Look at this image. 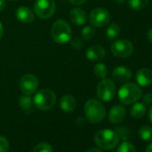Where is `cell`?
<instances>
[{"mask_svg":"<svg viewBox=\"0 0 152 152\" xmlns=\"http://www.w3.org/2000/svg\"><path fill=\"white\" fill-rule=\"evenodd\" d=\"M84 113L88 122L91 124H99L106 116V108L99 100L91 99L85 103Z\"/></svg>","mask_w":152,"mask_h":152,"instance_id":"cell-1","label":"cell"},{"mask_svg":"<svg viewBox=\"0 0 152 152\" xmlns=\"http://www.w3.org/2000/svg\"><path fill=\"white\" fill-rule=\"evenodd\" d=\"M141 95L140 87L132 83H124L118 91V99L124 105H131L137 102Z\"/></svg>","mask_w":152,"mask_h":152,"instance_id":"cell-2","label":"cell"},{"mask_svg":"<svg viewBox=\"0 0 152 152\" xmlns=\"http://www.w3.org/2000/svg\"><path fill=\"white\" fill-rule=\"evenodd\" d=\"M95 142L99 148L106 150H110L115 148L119 142V138L116 132L110 129L99 130L94 136Z\"/></svg>","mask_w":152,"mask_h":152,"instance_id":"cell-3","label":"cell"},{"mask_svg":"<svg viewBox=\"0 0 152 152\" xmlns=\"http://www.w3.org/2000/svg\"><path fill=\"white\" fill-rule=\"evenodd\" d=\"M51 36L57 44H65L72 39V30L64 20H57L51 28Z\"/></svg>","mask_w":152,"mask_h":152,"instance_id":"cell-4","label":"cell"},{"mask_svg":"<svg viewBox=\"0 0 152 152\" xmlns=\"http://www.w3.org/2000/svg\"><path fill=\"white\" fill-rule=\"evenodd\" d=\"M56 102V96L55 92L49 89H42L35 94L33 98V104L39 110H49Z\"/></svg>","mask_w":152,"mask_h":152,"instance_id":"cell-5","label":"cell"},{"mask_svg":"<svg viewBox=\"0 0 152 152\" xmlns=\"http://www.w3.org/2000/svg\"><path fill=\"white\" fill-rule=\"evenodd\" d=\"M116 92V87L115 83L110 79H102L97 87V95L99 99L105 102L111 101Z\"/></svg>","mask_w":152,"mask_h":152,"instance_id":"cell-6","label":"cell"},{"mask_svg":"<svg viewBox=\"0 0 152 152\" xmlns=\"http://www.w3.org/2000/svg\"><path fill=\"white\" fill-rule=\"evenodd\" d=\"M34 12L41 19L51 18L56 12L55 0H37L34 4Z\"/></svg>","mask_w":152,"mask_h":152,"instance_id":"cell-7","label":"cell"},{"mask_svg":"<svg viewBox=\"0 0 152 152\" xmlns=\"http://www.w3.org/2000/svg\"><path fill=\"white\" fill-rule=\"evenodd\" d=\"M112 54L120 58H126L132 55L134 51L133 44L127 39H118L110 47Z\"/></svg>","mask_w":152,"mask_h":152,"instance_id":"cell-8","label":"cell"},{"mask_svg":"<svg viewBox=\"0 0 152 152\" xmlns=\"http://www.w3.org/2000/svg\"><path fill=\"white\" fill-rule=\"evenodd\" d=\"M90 22L95 27H104L110 22V14L105 8H95L90 15Z\"/></svg>","mask_w":152,"mask_h":152,"instance_id":"cell-9","label":"cell"},{"mask_svg":"<svg viewBox=\"0 0 152 152\" xmlns=\"http://www.w3.org/2000/svg\"><path fill=\"white\" fill-rule=\"evenodd\" d=\"M19 85H20V89L24 95L31 96L37 91L39 87V81L35 75L28 73V74L23 75L21 78Z\"/></svg>","mask_w":152,"mask_h":152,"instance_id":"cell-10","label":"cell"},{"mask_svg":"<svg viewBox=\"0 0 152 152\" xmlns=\"http://www.w3.org/2000/svg\"><path fill=\"white\" fill-rule=\"evenodd\" d=\"M112 77L116 83H126L132 79V73L129 68L123 66V65H119L114 69L112 72Z\"/></svg>","mask_w":152,"mask_h":152,"instance_id":"cell-11","label":"cell"},{"mask_svg":"<svg viewBox=\"0 0 152 152\" xmlns=\"http://www.w3.org/2000/svg\"><path fill=\"white\" fill-rule=\"evenodd\" d=\"M136 82L140 87H148L152 84V70L149 68H140L136 72Z\"/></svg>","mask_w":152,"mask_h":152,"instance_id":"cell-12","label":"cell"},{"mask_svg":"<svg viewBox=\"0 0 152 152\" xmlns=\"http://www.w3.org/2000/svg\"><path fill=\"white\" fill-rule=\"evenodd\" d=\"M106 56V50L100 45L91 46L86 51V57L93 62L101 61Z\"/></svg>","mask_w":152,"mask_h":152,"instance_id":"cell-13","label":"cell"},{"mask_svg":"<svg viewBox=\"0 0 152 152\" xmlns=\"http://www.w3.org/2000/svg\"><path fill=\"white\" fill-rule=\"evenodd\" d=\"M125 108L124 106L121 105H116L114 106L108 114V119L110 121V123L114 124H120L125 117Z\"/></svg>","mask_w":152,"mask_h":152,"instance_id":"cell-14","label":"cell"},{"mask_svg":"<svg viewBox=\"0 0 152 152\" xmlns=\"http://www.w3.org/2000/svg\"><path fill=\"white\" fill-rule=\"evenodd\" d=\"M69 18L75 25H83L87 21V14L81 8H73L70 11Z\"/></svg>","mask_w":152,"mask_h":152,"instance_id":"cell-15","label":"cell"},{"mask_svg":"<svg viewBox=\"0 0 152 152\" xmlns=\"http://www.w3.org/2000/svg\"><path fill=\"white\" fill-rule=\"evenodd\" d=\"M16 18L23 23H31L34 20V15L31 10L26 7H20L15 11Z\"/></svg>","mask_w":152,"mask_h":152,"instance_id":"cell-16","label":"cell"},{"mask_svg":"<svg viewBox=\"0 0 152 152\" xmlns=\"http://www.w3.org/2000/svg\"><path fill=\"white\" fill-rule=\"evenodd\" d=\"M59 104H60V107L63 111H64L66 113H71V112L74 111L76 105H77V102H76V99L72 95L67 94L61 98Z\"/></svg>","mask_w":152,"mask_h":152,"instance_id":"cell-17","label":"cell"},{"mask_svg":"<svg viewBox=\"0 0 152 152\" xmlns=\"http://www.w3.org/2000/svg\"><path fill=\"white\" fill-rule=\"evenodd\" d=\"M146 111H147V108L144 103L135 102L133 103V106L130 109V115L132 118L140 119L145 115Z\"/></svg>","mask_w":152,"mask_h":152,"instance_id":"cell-18","label":"cell"},{"mask_svg":"<svg viewBox=\"0 0 152 152\" xmlns=\"http://www.w3.org/2000/svg\"><path fill=\"white\" fill-rule=\"evenodd\" d=\"M121 32V28L117 23H110L106 31V35L107 39H115Z\"/></svg>","mask_w":152,"mask_h":152,"instance_id":"cell-19","label":"cell"},{"mask_svg":"<svg viewBox=\"0 0 152 152\" xmlns=\"http://www.w3.org/2000/svg\"><path fill=\"white\" fill-rule=\"evenodd\" d=\"M93 72L96 77H98L99 79H105L108 73V69L105 64L99 63L94 66Z\"/></svg>","mask_w":152,"mask_h":152,"instance_id":"cell-20","label":"cell"},{"mask_svg":"<svg viewBox=\"0 0 152 152\" xmlns=\"http://www.w3.org/2000/svg\"><path fill=\"white\" fill-rule=\"evenodd\" d=\"M139 136L143 141H152V127L143 125L139 130Z\"/></svg>","mask_w":152,"mask_h":152,"instance_id":"cell-21","label":"cell"},{"mask_svg":"<svg viewBox=\"0 0 152 152\" xmlns=\"http://www.w3.org/2000/svg\"><path fill=\"white\" fill-rule=\"evenodd\" d=\"M148 4V0H128L129 7L134 11L143 10Z\"/></svg>","mask_w":152,"mask_h":152,"instance_id":"cell-22","label":"cell"},{"mask_svg":"<svg viewBox=\"0 0 152 152\" xmlns=\"http://www.w3.org/2000/svg\"><path fill=\"white\" fill-rule=\"evenodd\" d=\"M19 104H20V107H22V109H23L25 112L32 111L33 101L31 100V97H30L29 95L22 96V97L20 98Z\"/></svg>","mask_w":152,"mask_h":152,"instance_id":"cell-23","label":"cell"},{"mask_svg":"<svg viewBox=\"0 0 152 152\" xmlns=\"http://www.w3.org/2000/svg\"><path fill=\"white\" fill-rule=\"evenodd\" d=\"M32 152H53V148L47 142H40L33 148Z\"/></svg>","mask_w":152,"mask_h":152,"instance_id":"cell-24","label":"cell"},{"mask_svg":"<svg viewBox=\"0 0 152 152\" xmlns=\"http://www.w3.org/2000/svg\"><path fill=\"white\" fill-rule=\"evenodd\" d=\"M115 132H116L119 140H126L130 136V130L125 126L117 127L115 130Z\"/></svg>","mask_w":152,"mask_h":152,"instance_id":"cell-25","label":"cell"},{"mask_svg":"<svg viewBox=\"0 0 152 152\" xmlns=\"http://www.w3.org/2000/svg\"><path fill=\"white\" fill-rule=\"evenodd\" d=\"M116 152H136V149L132 143L124 140L119 145Z\"/></svg>","mask_w":152,"mask_h":152,"instance_id":"cell-26","label":"cell"},{"mask_svg":"<svg viewBox=\"0 0 152 152\" xmlns=\"http://www.w3.org/2000/svg\"><path fill=\"white\" fill-rule=\"evenodd\" d=\"M95 35V31L92 27L91 26H86L82 30V37L84 39H91Z\"/></svg>","mask_w":152,"mask_h":152,"instance_id":"cell-27","label":"cell"},{"mask_svg":"<svg viewBox=\"0 0 152 152\" xmlns=\"http://www.w3.org/2000/svg\"><path fill=\"white\" fill-rule=\"evenodd\" d=\"M9 149V141L6 137L0 136V152H7Z\"/></svg>","mask_w":152,"mask_h":152,"instance_id":"cell-28","label":"cell"},{"mask_svg":"<svg viewBox=\"0 0 152 152\" xmlns=\"http://www.w3.org/2000/svg\"><path fill=\"white\" fill-rule=\"evenodd\" d=\"M71 43H72V47H73L74 48H77V49L83 48V41L80 38H74V39H72Z\"/></svg>","mask_w":152,"mask_h":152,"instance_id":"cell-29","label":"cell"},{"mask_svg":"<svg viewBox=\"0 0 152 152\" xmlns=\"http://www.w3.org/2000/svg\"><path fill=\"white\" fill-rule=\"evenodd\" d=\"M143 102L146 105H150L152 104V93H147L145 94V96L143 97Z\"/></svg>","mask_w":152,"mask_h":152,"instance_id":"cell-30","label":"cell"},{"mask_svg":"<svg viewBox=\"0 0 152 152\" xmlns=\"http://www.w3.org/2000/svg\"><path fill=\"white\" fill-rule=\"evenodd\" d=\"M69 1L72 4V5H75V6H81L83 4H84L87 0H69Z\"/></svg>","mask_w":152,"mask_h":152,"instance_id":"cell-31","label":"cell"},{"mask_svg":"<svg viewBox=\"0 0 152 152\" xmlns=\"http://www.w3.org/2000/svg\"><path fill=\"white\" fill-rule=\"evenodd\" d=\"M6 7V0H0V13Z\"/></svg>","mask_w":152,"mask_h":152,"instance_id":"cell-32","label":"cell"},{"mask_svg":"<svg viewBox=\"0 0 152 152\" xmlns=\"http://www.w3.org/2000/svg\"><path fill=\"white\" fill-rule=\"evenodd\" d=\"M147 36H148V39L149 40V42L152 44V28L148 30V33H147Z\"/></svg>","mask_w":152,"mask_h":152,"instance_id":"cell-33","label":"cell"},{"mask_svg":"<svg viewBox=\"0 0 152 152\" xmlns=\"http://www.w3.org/2000/svg\"><path fill=\"white\" fill-rule=\"evenodd\" d=\"M148 119H149V122L151 123L152 124V106L149 107L148 109Z\"/></svg>","mask_w":152,"mask_h":152,"instance_id":"cell-34","label":"cell"},{"mask_svg":"<svg viewBox=\"0 0 152 152\" xmlns=\"http://www.w3.org/2000/svg\"><path fill=\"white\" fill-rule=\"evenodd\" d=\"M3 34H4V27H3V24L0 23V39H2Z\"/></svg>","mask_w":152,"mask_h":152,"instance_id":"cell-35","label":"cell"},{"mask_svg":"<svg viewBox=\"0 0 152 152\" xmlns=\"http://www.w3.org/2000/svg\"><path fill=\"white\" fill-rule=\"evenodd\" d=\"M86 152H102L99 148H91L90 149H88Z\"/></svg>","mask_w":152,"mask_h":152,"instance_id":"cell-36","label":"cell"},{"mask_svg":"<svg viewBox=\"0 0 152 152\" xmlns=\"http://www.w3.org/2000/svg\"><path fill=\"white\" fill-rule=\"evenodd\" d=\"M145 152H152V142L150 144H148L146 148V150Z\"/></svg>","mask_w":152,"mask_h":152,"instance_id":"cell-37","label":"cell"},{"mask_svg":"<svg viewBox=\"0 0 152 152\" xmlns=\"http://www.w3.org/2000/svg\"><path fill=\"white\" fill-rule=\"evenodd\" d=\"M114 1H115L116 4H119V5H121V4H124V3L125 0H114Z\"/></svg>","mask_w":152,"mask_h":152,"instance_id":"cell-38","label":"cell"},{"mask_svg":"<svg viewBox=\"0 0 152 152\" xmlns=\"http://www.w3.org/2000/svg\"><path fill=\"white\" fill-rule=\"evenodd\" d=\"M12 1H13V0H12Z\"/></svg>","mask_w":152,"mask_h":152,"instance_id":"cell-39","label":"cell"}]
</instances>
